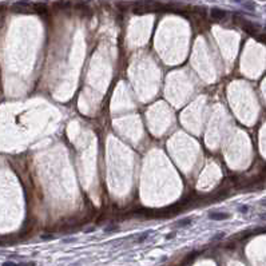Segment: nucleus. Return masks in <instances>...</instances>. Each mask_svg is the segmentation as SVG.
Here are the masks:
<instances>
[{
    "label": "nucleus",
    "mask_w": 266,
    "mask_h": 266,
    "mask_svg": "<svg viewBox=\"0 0 266 266\" xmlns=\"http://www.w3.org/2000/svg\"><path fill=\"white\" fill-rule=\"evenodd\" d=\"M234 22H235V24L242 27V29L246 32V34H249V35L257 34V26L253 24L252 22L246 20V19H243V17H241V16H237V15L234 16Z\"/></svg>",
    "instance_id": "f257e3e1"
},
{
    "label": "nucleus",
    "mask_w": 266,
    "mask_h": 266,
    "mask_svg": "<svg viewBox=\"0 0 266 266\" xmlns=\"http://www.w3.org/2000/svg\"><path fill=\"white\" fill-rule=\"evenodd\" d=\"M210 15H211V17H213L214 20H217V22L222 20L223 17H226V12L223 11V9L218 8V7H215V8H213V9H211Z\"/></svg>",
    "instance_id": "f03ea898"
},
{
    "label": "nucleus",
    "mask_w": 266,
    "mask_h": 266,
    "mask_svg": "<svg viewBox=\"0 0 266 266\" xmlns=\"http://www.w3.org/2000/svg\"><path fill=\"white\" fill-rule=\"evenodd\" d=\"M209 218L214 221H223L230 218V214L229 213H223V211H215V213H210L209 214Z\"/></svg>",
    "instance_id": "7ed1b4c3"
},
{
    "label": "nucleus",
    "mask_w": 266,
    "mask_h": 266,
    "mask_svg": "<svg viewBox=\"0 0 266 266\" xmlns=\"http://www.w3.org/2000/svg\"><path fill=\"white\" fill-rule=\"evenodd\" d=\"M191 223V218H183V219L178 221V222L175 223V227H186V226H189Z\"/></svg>",
    "instance_id": "20e7f679"
},
{
    "label": "nucleus",
    "mask_w": 266,
    "mask_h": 266,
    "mask_svg": "<svg viewBox=\"0 0 266 266\" xmlns=\"http://www.w3.org/2000/svg\"><path fill=\"white\" fill-rule=\"evenodd\" d=\"M34 9L36 12H39V14H46V12H47V6H46V4H40V3L34 4Z\"/></svg>",
    "instance_id": "39448f33"
},
{
    "label": "nucleus",
    "mask_w": 266,
    "mask_h": 266,
    "mask_svg": "<svg viewBox=\"0 0 266 266\" xmlns=\"http://www.w3.org/2000/svg\"><path fill=\"white\" fill-rule=\"evenodd\" d=\"M255 39H257L260 43H262V44H266V34H261V35H257L255 36Z\"/></svg>",
    "instance_id": "423d86ee"
},
{
    "label": "nucleus",
    "mask_w": 266,
    "mask_h": 266,
    "mask_svg": "<svg viewBox=\"0 0 266 266\" xmlns=\"http://www.w3.org/2000/svg\"><path fill=\"white\" fill-rule=\"evenodd\" d=\"M223 235H225V233H223V232H219V233H218V234H215V235H214V237L211 238V239H213V241H217V239H221V238H222V237H223Z\"/></svg>",
    "instance_id": "0eeeda50"
},
{
    "label": "nucleus",
    "mask_w": 266,
    "mask_h": 266,
    "mask_svg": "<svg viewBox=\"0 0 266 266\" xmlns=\"http://www.w3.org/2000/svg\"><path fill=\"white\" fill-rule=\"evenodd\" d=\"M115 229H118V226H110V227H106V232L110 233V232H113V230H115Z\"/></svg>",
    "instance_id": "6e6552de"
},
{
    "label": "nucleus",
    "mask_w": 266,
    "mask_h": 266,
    "mask_svg": "<svg viewBox=\"0 0 266 266\" xmlns=\"http://www.w3.org/2000/svg\"><path fill=\"white\" fill-rule=\"evenodd\" d=\"M3 266H19V265H17V263H15V262H4Z\"/></svg>",
    "instance_id": "1a4fd4ad"
},
{
    "label": "nucleus",
    "mask_w": 266,
    "mask_h": 266,
    "mask_svg": "<svg viewBox=\"0 0 266 266\" xmlns=\"http://www.w3.org/2000/svg\"><path fill=\"white\" fill-rule=\"evenodd\" d=\"M19 266H35V262H27V263H19Z\"/></svg>",
    "instance_id": "9d476101"
},
{
    "label": "nucleus",
    "mask_w": 266,
    "mask_h": 266,
    "mask_svg": "<svg viewBox=\"0 0 266 266\" xmlns=\"http://www.w3.org/2000/svg\"><path fill=\"white\" fill-rule=\"evenodd\" d=\"M175 235H176V233H171V234H168L166 238H167V239H171V238H174V237H175Z\"/></svg>",
    "instance_id": "9b49d317"
},
{
    "label": "nucleus",
    "mask_w": 266,
    "mask_h": 266,
    "mask_svg": "<svg viewBox=\"0 0 266 266\" xmlns=\"http://www.w3.org/2000/svg\"><path fill=\"white\" fill-rule=\"evenodd\" d=\"M3 20H4V16L3 15H0V27H1V24H3Z\"/></svg>",
    "instance_id": "f8f14e48"
},
{
    "label": "nucleus",
    "mask_w": 266,
    "mask_h": 266,
    "mask_svg": "<svg viewBox=\"0 0 266 266\" xmlns=\"http://www.w3.org/2000/svg\"><path fill=\"white\" fill-rule=\"evenodd\" d=\"M260 203H261V205H262V206H266V198H265V199H262V201H261Z\"/></svg>",
    "instance_id": "ddd939ff"
},
{
    "label": "nucleus",
    "mask_w": 266,
    "mask_h": 266,
    "mask_svg": "<svg viewBox=\"0 0 266 266\" xmlns=\"http://www.w3.org/2000/svg\"><path fill=\"white\" fill-rule=\"evenodd\" d=\"M261 217H262V218H266V214H263V215H261Z\"/></svg>",
    "instance_id": "4468645a"
},
{
    "label": "nucleus",
    "mask_w": 266,
    "mask_h": 266,
    "mask_svg": "<svg viewBox=\"0 0 266 266\" xmlns=\"http://www.w3.org/2000/svg\"><path fill=\"white\" fill-rule=\"evenodd\" d=\"M265 173H266V167H265Z\"/></svg>",
    "instance_id": "2eb2a0df"
}]
</instances>
